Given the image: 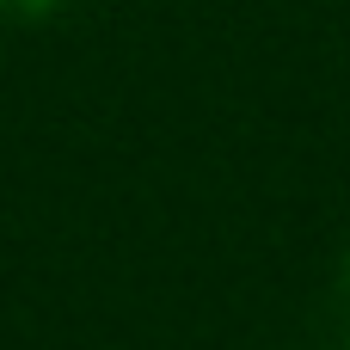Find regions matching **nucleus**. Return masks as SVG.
Returning <instances> with one entry per match:
<instances>
[{
	"mask_svg": "<svg viewBox=\"0 0 350 350\" xmlns=\"http://www.w3.org/2000/svg\"><path fill=\"white\" fill-rule=\"evenodd\" d=\"M6 6H12V12H25V18H37V12H55L62 0H6Z\"/></svg>",
	"mask_w": 350,
	"mask_h": 350,
	"instance_id": "f257e3e1",
	"label": "nucleus"
}]
</instances>
